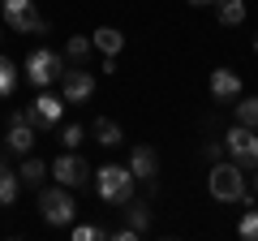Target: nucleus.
Instances as JSON below:
<instances>
[{
  "label": "nucleus",
  "mask_w": 258,
  "mask_h": 241,
  "mask_svg": "<svg viewBox=\"0 0 258 241\" xmlns=\"http://www.w3.org/2000/svg\"><path fill=\"white\" fill-rule=\"evenodd\" d=\"M95 190H99V198L108 207H125L129 198H134V172H129V164L95 168Z\"/></svg>",
  "instance_id": "nucleus-1"
},
{
  "label": "nucleus",
  "mask_w": 258,
  "mask_h": 241,
  "mask_svg": "<svg viewBox=\"0 0 258 241\" xmlns=\"http://www.w3.org/2000/svg\"><path fill=\"white\" fill-rule=\"evenodd\" d=\"M39 211H43V220L52 224V228H69L74 224V215H78V203H74V190L69 186H47V190H39Z\"/></svg>",
  "instance_id": "nucleus-2"
},
{
  "label": "nucleus",
  "mask_w": 258,
  "mask_h": 241,
  "mask_svg": "<svg viewBox=\"0 0 258 241\" xmlns=\"http://www.w3.org/2000/svg\"><path fill=\"white\" fill-rule=\"evenodd\" d=\"M211 194L220 198V203H241V194H245V168L241 164H211Z\"/></svg>",
  "instance_id": "nucleus-3"
},
{
  "label": "nucleus",
  "mask_w": 258,
  "mask_h": 241,
  "mask_svg": "<svg viewBox=\"0 0 258 241\" xmlns=\"http://www.w3.org/2000/svg\"><path fill=\"white\" fill-rule=\"evenodd\" d=\"M5 26H13L18 35H47V22L35 13V0H0Z\"/></svg>",
  "instance_id": "nucleus-4"
},
{
  "label": "nucleus",
  "mask_w": 258,
  "mask_h": 241,
  "mask_svg": "<svg viewBox=\"0 0 258 241\" xmlns=\"http://www.w3.org/2000/svg\"><path fill=\"white\" fill-rule=\"evenodd\" d=\"M64 65H60V52H52V47H35V52L26 56V78L39 86V91H47L52 82H60Z\"/></svg>",
  "instance_id": "nucleus-5"
},
{
  "label": "nucleus",
  "mask_w": 258,
  "mask_h": 241,
  "mask_svg": "<svg viewBox=\"0 0 258 241\" xmlns=\"http://www.w3.org/2000/svg\"><path fill=\"white\" fill-rule=\"evenodd\" d=\"M224 151L232 155V164L258 168V130H249V125H232V130L224 134Z\"/></svg>",
  "instance_id": "nucleus-6"
},
{
  "label": "nucleus",
  "mask_w": 258,
  "mask_h": 241,
  "mask_svg": "<svg viewBox=\"0 0 258 241\" xmlns=\"http://www.w3.org/2000/svg\"><path fill=\"white\" fill-rule=\"evenodd\" d=\"M52 176L60 181V186H69V190H86L95 172H91V164H86L82 155L64 151V155H56V164H52Z\"/></svg>",
  "instance_id": "nucleus-7"
},
{
  "label": "nucleus",
  "mask_w": 258,
  "mask_h": 241,
  "mask_svg": "<svg viewBox=\"0 0 258 241\" xmlns=\"http://www.w3.org/2000/svg\"><path fill=\"white\" fill-rule=\"evenodd\" d=\"M91 95H95V74H91V69L74 65V69H64V74H60V99L64 103H74V108H78V103H86Z\"/></svg>",
  "instance_id": "nucleus-8"
},
{
  "label": "nucleus",
  "mask_w": 258,
  "mask_h": 241,
  "mask_svg": "<svg viewBox=\"0 0 258 241\" xmlns=\"http://www.w3.org/2000/svg\"><path fill=\"white\" fill-rule=\"evenodd\" d=\"M129 172H134V181H147V190L155 194V176H159V155H155V147H134L129 151Z\"/></svg>",
  "instance_id": "nucleus-9"
},
{
  "label": "nucleus",
  "mask_w": 258,
  "mask_h": 241,
  "mask_svg": "<svg viewBox=\"0 0 258 241\" xmlns=\"http://www.w3.org/2000/svg\"><path fill=\"white\" fill-rule=\"evenodd\" d=\"M5 147L13 155H30L35 147V125L26 120V112H9V134H5Z\"/></svg>",
  "instance_id": "nucleus-10"
},
{
  "label": "nucleus",
  "mask_w": 258,
  "mask_h": 241,
  "mask_svg": "<svg viewBox=\"0 0 258 241\" xmlns=\"http://www.w3.org/2000/svg\"><path fill=\"white\" fill-rule=\"evenodd\" d=\"M60 99H56V95H39V99L35 103H30V108H26V120H30V125H35V130H56V125H60Z\"/></svg>",
  "instance_id": "nucleus-11"
},
{
  "label": "nucleus",
  "mask_w": 258,
  "mask_h": 241,
  "mask_svg": "<svg viewBox=\"0 0 258 241\" xmlns=\"http://www.w3.org/2000/svg\"><path fill=\"white\" fill-rule=\"evenodd\" d=\"M241 95V78L232 74V69H215L211 74V99L215 103H232Z\"/></svg>",
  "instance_id": "nucleus-12"
},
{
  "label": "nucleus",
  "mask_w": 258,
  "mask_h": 241,
  "mask_svg": "<svg viewBox=\"0 0 258 241\" xmlns=\"http://www.w3.org/2000/svg\"><path fill=\"white\" fill-rule=\"evenodd\" d=\"M91 134H95V142H99L103 151H112V147H120V142H125V134H120V125H116L112 116H95Z\"/></svg>",
  "instance_id": "nucleus-13"
},
{
  "label": "nucleus",
  "mask_w": 258,
  "mask_h": 241,
  "mask_svg": "<svg viewBox=\"0 0 258 241\" xmlns=\"http://www.w3.org/2000/svg\"><path fill=\"white\" fill-rule=\"evenodd\" d=\"M91 43H95V52H103V56H120V47H125V35H120L116 26H99L91 35Z\"/></svg>",
  "instance_id": "nucleus-14"
},
{
  "label": "nucleus",
  "mask_w": 258,
  "mask_h": 241,
  "mask_svg": "<svg viewBox=\"0 0 258 241\" xmlns=\"http://www.w3.org/2000/svg\"><path fill=\"white\" fill-rule=\"evenodd\" d=\"M125 224H129V228H138V232L151 228V203H147V198H129V203H125Z\"/></svg>",
  "instance_id": "nucleus-15"
},
{
  "label": "nucleus",
  "mask_w": 258,
  "mask_h": 241,
  "mask_svg": "<svg viewBox=\"0 0 258 241\" xmlns=\"http://www.w3.org/2000/svg\"><path fill=\"white\" fill-rule=\"evenodd\" d=\"M232 116H237V125L258 130V95H237L232 99Z\"/></svg>",
  "instance_id": "nucleus-16"
},
{
  "label": "nucleus",
  "mask_w": 258,
  "mask_h": 241,
  "mask_svg": "<svg viewBox=\"0 0 258 241\" xmlns=\"http://www.w3.org/2000/svg\"><path fill=\"white\" fill-rule=\"evenodd\" d=\"M18 190H22V176L13 172L5 159H0V207H9V203H18Z\"/></svg>",
  "instance_id": "nucleus-17"
},
{
  "label": "nucleus",
  "mask_w": 258,
  "mask_h": 241,
  "mask_svg": "<svg viewBox=\"0 0 258 241\" xmlns=\"http://www.w3.org/2000/svg\"><path fill=\"white\" fill-rule=\"evenodd\" d=\"M215 18H220V26H241L245 22V0H215Z\"/></svg>",
  "instance_id": "nucleus-18"
},
{
  "label": "nucleus",
  "mask_w": 258,
  "mask_h": 241,
  "mask_svg": "<svg viewBox=\"0 0 258 241\" xmlns=\"http://www.w3.org/2000/svg\"><path fill=\"white\" fill-rule=\"evenodd\" d=\"M95 52V43H91V35H74L69 39V43H64V61H69V65H82L86 56Z\"/></svg>",
  "instance_id": "nucleus-19"
},
{
  "label": "nucleus",
  "mask_w": 258,
  "mask_h": 241,
  "mask_svg": "<svg viewBox=\"0 0 258 241\" xmlns=\"http://www.w3.org/2000/svg\"><path fill=\"white\" fill-rule=\"evenodd\" d=\"M22 181H26V186H39V181H43V176H47V164H43V159H39V155H22Z\"/></svg>",
  "instance_id": "nucleus-20"
},
{
  "label": "nucleus",
  "mask_w": 258,
  "mask_h": 241,
  "mask_svg": "<svg viewBox=\"0 0 258 241\" xmlns=\"http://www.w3.org/2000/svg\"><path fill=\"white\" fill-rule=\"evenodd\" d=\"M13 86H18V61H9V56L0 52V99L13 95Z\"/></svg>",
  "instance_id": "nucleus-21"
},
{
  "label": "nucleus",
  "mask_w": 258,
  "mask_h": 241,
  "mask_svg": "<svg viewBox=\"0 0 258 241\" xmlns=\"http://www.w3.org/2000/svg\"><path fill=\"white\" fill-rule=\"evenodd\" d=\"M237 237L258 241V211H245V215H241V224H237Z\"/></svg>",
  "instance_id": "nucleus-22"
},
{
  "label": "nucleus",
  "mask_w": 258,
  "mask_h": 241,
  "mask_svg": "<svg viewBox=\"0 0 258 241\" xmlns=\"http://www.w3.org/2000/svg\"><path fill=\"white\" fill-rule=\"evenodd\" d=\"M99 237H108L99 224H74V241H99Z\"/></svg>",
  "instance_id": "nucleus-23"
},
{
  "label": "nucleus",
  "mask_w": 258,
  "mask_h": 241,
  "mask_svg": "<svg viewBox=\"0 0 258 241\" xmlns=\"http://www.w3.org/2000/svg\"><path fill=\"white\" fill-rule=\"evenodd\" d=\"M60 138H64V147H69V151H78V147H82V138H86V125H64Z\"/></svg>",
  "instance_id": "nucleus-24"
},
{
  "label": "nucleus",
  "mask_w": 258,
  "mask_h": 241,
  "mask_svg": "<svg viewBox=\"0 0 258 241\" xmlns=\"http://www.w3.org/2000/svg\"><path fill=\"white\" fill-rule=\"evenodd\" d=\"M203 159H207V164H220V159H224V142L207 138V142H203Z\"/></svg>",
  "instance_id": "nucleus-25"
},
{
  "label": "nucleus",
  "mask_w": 258,
  "mask_h": 241,
  "mask_svg": "<svg viewBox=\"0 0 258 241\" xmlns=\"http://www.w3.org/2000/svg\"><path fill=\"white\" fill-rule=\"evenodd\" d=\"M189 5H215V0H189Z\"/></svg>",
  "instance_id": "nucleus-26"
},
{
  "label": "nucleus",
  "mask_w": 258,
  "mask_h": 241,
  "mask_svg": "<svg viewBox=\"0 0 258 241\" xmlns=\"http://www.w3.org/2000/svg\"><path fill=\"white\" fill-rule=\"evenodd\" d=\"M254 194H258V168H254Z\"/></svg>",
  "instance_id": "nucleus-27"
},
{
  "label": "nucleus",
  "mask_w": 258,
  "mask_h": 241,
  "mask_svg": "<svg viewBox=\"0 0 258 241\" xmlns=\"http://www.w3.org/2000/svg\"><path fill=\"white\" fill-rule=\"evenodd\" d=\"M254 56H258V35H254Z\"/></svg>",
  "instance_id": "nucleus-28"
},
{
  "label": "nucleus",
  "mask_w": 258,
  "mask_h": 241,
  "mask_svg": "<svg viewBox=\"0 0 258 241\" xmlns=\"http://www.w3.org/2000/svg\"><path fill=\"white\" fill-rule=\"evenodd\" d=\"M0 39H5V30H0Z\"/></svg>",
  "instance_id": "nucleus-29"
}]
</instances>
